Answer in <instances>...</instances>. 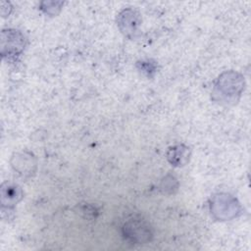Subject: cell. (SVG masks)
<instances>
[{"label":"cell","instance_id":"cell-1","mask_svg":"<svg viewBox=\"0 0 251 251\" xmlns=\"http://www.w3.org/2000/svg\"><path fill=\"white\" fill-rule=\"evenodd\" d=\"M2 55L14 57L22 53L25 48V37L15 29L2 31Z\"/></svg>","mask_w":251,"mask_h":251},{"label":"cell","instance_id":"cell-3","mask_svg":"<svg viewBox=\"0 0 251 251\" xmlns=\"http://www.w3.org/2000/svg\"><path fill=\"white\" fill-rule=\"evenodd\" d=\"M22 195L20 187L6 183L2 186V205L8 208L14 206L22 198Z\"/></svg>","mask_w":251,"mask_h":251},{"label":"cell","instance_id":"cell-4","mask_svg":"<svg viewBox=\"0 0 251 251\" xmlns=\"http://www.w3.org/2000/svg\"><path fill=\"white\" fill-rule=\"evenodd\" d=\"M137 16L138 15H136L132 10H125L120 15L119 25L121 26V29L126 34L128 32H133L136 29V26L139 25Z\"/></svg>","mask_w":251,"mask_h":251},{"label":"cell","instance_id":"cell-2","mask_svg":"<svg viewBox=\"0 0 251 251\" xmlns=\"http://www.w3.org/2000/svg\"><path fill=\"white\" fill-rule=\"evenodd\" d=\"M243 86V80L241 76H238L234 73H226L221 77H219L218 83L215 86V91L221 92V95L224 97L228 96V98L239 95Z\"/></svg>","mask_w":251,"mask_h":251}]
</instances>
